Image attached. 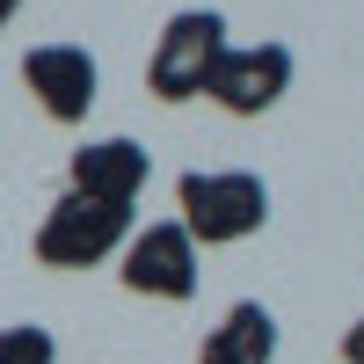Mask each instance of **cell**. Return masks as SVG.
<instances>
[{"mask_svg": "<svg viewBox=\"0 0 364 364\" xmlns=\"http://www.w3.org/2000/svg\"><path fill=\"white\" fill-rule=\"evenodd\" d=\"M219 58H226V15L190 8V15H175L161 29L154 58H146V87L161 102H197L211 87V73H219Z\"/></svg>", "mask_w": 364, "mask_h": 364, "instance_id": "cell-3", "label": "cell"}, {"mask_svg": "<svg viewBox=\"0 0 364 364\" xmlns=\"http://www.w3.org/2000/svg\"><path fill=\"white\" fill-rule=\"evenodd\" d=\"M0 364H58V343H51V328H37V321H15V328H0Z\"/></svg>", "mask_w": 364, "mask_h": 364, "instance_id": "cell-9", "label": "cell"}, {"mask_svg": "<svg viewBox=\"0 0 364 364\" xmlns=\"http://www.w3.org/2000/svg\"><path fill=\"white\" fill-rule=\"evenodd\" d=\"M117 255H124V269H117L124 291H139V299H197V240L182 226H146Z\"/></svg>", "mask_w": 364, "mask_h": 364, "instance_id": "cell-5", "label": "cell"}, {"mask_svg": "<svg viewBox=\"0 0 364 364\" xmlns=\"http://www.w3.org/2000/svg\"><path fill=\"white\" fill-rule=\"evenodd\" d=\"M284 87H291V51L284 44H226V58H219L204 95L226 117H262V109L284 102Z\"/></svg>", "mask_w": 364, "mask_h": 364, "instance_id": "cell-4", "label": "cell"}, {"mask_svg": "<svg viewBox=\"0 0 364 364\" xmlns=\"http://www.w3.org/2000/svg\"><path fill=\"white\" fill-rule=\"evenodd\" d=\"M175 204H182V233L204 240V248H226V240H248L269 219V182L248 168H190L175 182Z\"/></svg>", "mask_w": 364, "mask_h": 364, "instance_id": "cell-1", "label": "cell"}, {"mask_svg": "<svg viewBox=\"0 0 364 364\" xmlns=\"http://www.w3.org/2000/svg\"><path fill=\"white\" fill-rule=\"evenodd\" d=\"M15 8H22V0H0V29H8V22H15Z\"/></svg>", "mask_w": 364, "mask_h": 364, "instance_id": "cell-11", "label": "cell"}, {"mask_svg": "<svg viewBox=\"0 0 364 364\" xmlns=\"http://www.w3.org/2000/svg\"><path fill=\"white\" fill-rule=\"evenodd\" d=\"M343 364H364V321H357L350 336H343Z\"/></svg>", "mask_w": 364, "mask_h": 364, "instance_id": "cell-10", "label": "cell"}, {"mask_svg": "<svg viewBox=\"0 0 364 364\" xmlns=\"http://www.w3.org/2000/svg\"><path fill=\"white\" fill-rule=\"evenodd\" d=\"M22 87L37 95V109L51 117V124H80V117L95 109L102 73H95V58H87L80 44H37L22 58Z\"/></svg>", "mask_w": 364, "mask_h": 364, "instance_id": "cell-6", "label": "cell"}, {"mask_svg": "<svg viewBox=\"0 0 364 364\" xmlns=\"http://www.w3.org/2000/svg\"><path fill=\"white\" fill-rule=\"evenodd\" d=\"M146 175H154V154H146L139 139H95V146H80L66 182L80 197H102V204H139L146 190Z\"/></svg>", "mask_w": 364, "mask_h": 364, "instance_id": "cell-7", "label": "cell"}, {"mask_svg": "<svg viewBox=\"0 0 364 364\" xmlns=\"http://www.w3.org/2000/svg\"><path fill=\"white\" fill-rule=\"evenodd\" d=\"M277 357V314L255 306V299H240V306H226V321L204 336L197 364H269Z\"/></svg>", "mask_w": 364, "mask_h": 364, "instance_id": "cell-8", "label": "cell"}, {"mask_svg": "<svg viewBox=\"0 0 364 364\" xmlns=\"http://www.w3.org/2000/svg\"><path fill=\"white\" fill-rule=\"evenodd\" d=\"M124 240H132V204H102V197L66 190L37 226V262L44 269H95Z\"/></svg>", "mask_w": 364, "mask_h": 364, "instance_id": "cell-2", "label": "cell"}]
</instances>
